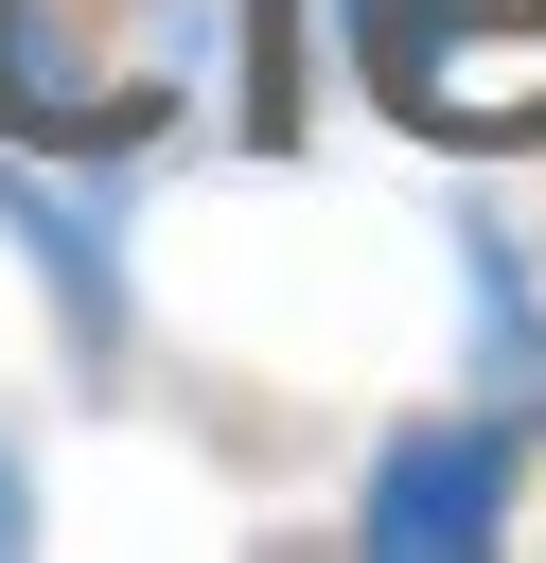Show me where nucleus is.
Segmentation results:
<instances>
[{
    "label": "nucleus",
    "instance_id": "7ed1b4c3",
    "mask_svg": "<svg viewBox=\"0 0 546 563\" xmlns=\"http://www.w3.org/2000/svg\"><path fill=\"white\" fill-rule=\"evenodd\" d=\"M493 510H511L493 422H423V440L370 475V545H387V563H423V545H493Z\"/></svg>",
    "mask_w": 546,
    "mask_h": 563
},
{
    "label": "nucleus",
    "instance_id": "f257e3e1",
    "mask_svg": "<svg viewBox=\"0 0 546 563\" xmlns=\"http://www.w3.org/2000/svg\"><path fill=\"white\" fill-rule=\"evenodd\" d=\"M194 0H0V123L53 158H106L176 106Z\"/></svg>",
    "mask_w": 546,
    "mask_h": 563
},
{
    "label": "nucleus",
    "instance_id": "f03ea898",
    "mask_svg": "<svg viewBox=\"0 0 546 563\" xmlns=\"http://www.w3.org/2000/svg\"><path fill=\"white\" fill-rule=\"evenodd\" d=\"M370 35V88L423 123V141H546V0H352Z\"/></svg>",
    "mask_w": 546,
    "mask_h": 563
},
{
    "label": "nucleus",
    "instance_id": "20e7f679",
    "mask_svg": "<svg viewBox=\"0 0 546 563\" xmlns=\"http://www.w3.org/2000/svg\"><path fill=\"white\" fill-rule=\"evenodd\" d=\"M0 545H18V475H0Z\"/></svg>",
    "mask_w": 546,
    "mask_h": 563
}]
</instances>
